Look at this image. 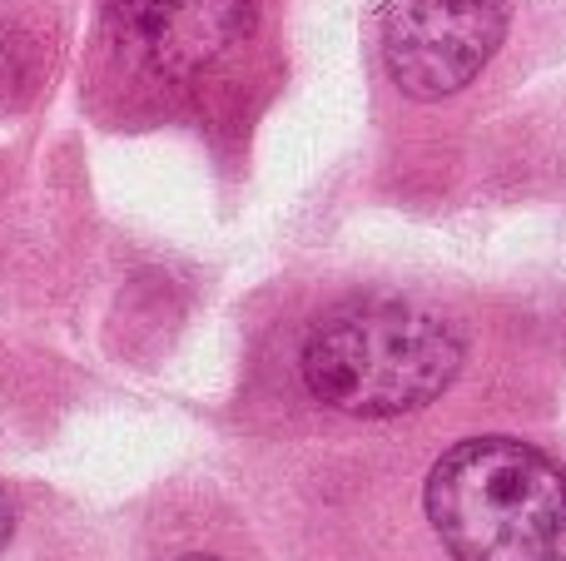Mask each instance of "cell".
<instances>
[{
  "mask_svg": "<svg viewBox=\"0 0 566 561\" xmlns=\"http://www.w3.org/2000/svg\"><path fill=\"white\" fill-rule=\"evenodd\" d=\"M303 388L348 417H402L438 403L462 373V338L428 308L353 298L313 324L298 358Z\"/></svg>",
  "mask_w": 566,
  "mask_h": 561,
  "instance_id": "1",
  "label": "cell"
},
{
  "mask_svg": "<svg viewBox=\"0 0 566 561\" xmlns=\"http://www.w3.org/2000/svg\"><path fill=\"white\" fill-rule=\"evenodd\" d=\"M422 507L452 561H566V467L517 437L448 447Z\"/></svg>",
  "mask_w": 566,
  "mask_h": 561,
  "instance_id": "2",
  "label": "cell"
},
{
  "mask_svg": "<svg viewBox=\"0 0 566 561\" xmlns=\"http://www.w3.org/2000/svg\"><path fill=\"white\" fill-rule=\"evenodd\" d=\"M507 35V0H388L378 25L382 65L412 99L468 89Z\"/></svg>",
  "mask_w": 566,
  "mask_h": 561,
  "instance_id": "3",
  "label": "cell"
},
{
  "mask_svg": "<svg viewBox=\"0 0 566 561\" xmlns=\"http://www.w3.org/2000/svg\"><path fill=\"white\" fill-rule=\"evenodd\" d=\"M254 10L259 0H125L139 50L169 80L214 65L254 25Z\"/></svg>",
  "mask_w": 566,
  "mask_h": 561,
  "instance_id": "4",
  "label": "cell"
},
{
  "mask_svg": "<svg viewBox=\"0 0 566 561\" xmlns=\"http://www.w3.org/2000/svg\"><path fill=\"white\" fill-rule=\"evenodd\" d=\"M10 532H15V507H10V497L0 493V552H6Z\"/></svg>",
  "mask_w": 566,
  "mask_h": 561,
  "instance_id": "5",
  "label": "cell"
},
{
  "mask_svg": "<svg viewBox=\"0 0 566 561\" xmlns=\"http://www.w3.org/2000/svg\"><path fill=\"white\" fill-rule=\"evenodd\" d=\"M179 561H219V557H199V552H195V557H179Z\"/></svg>",
  "mask_w": 566,
  "mask_h": 561,
  "instance_id": "6",
  "label": "cell"
}]
</instances>
